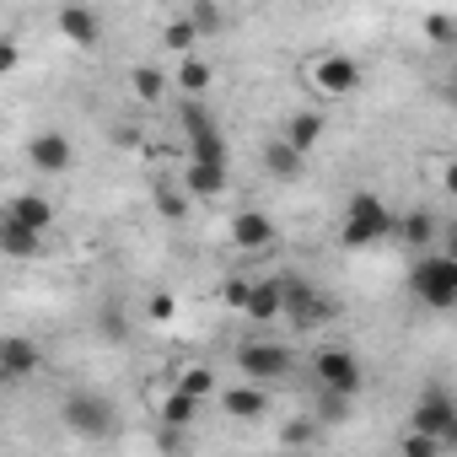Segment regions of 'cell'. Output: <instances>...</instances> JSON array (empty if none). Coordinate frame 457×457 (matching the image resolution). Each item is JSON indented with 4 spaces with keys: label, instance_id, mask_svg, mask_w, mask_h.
Listing matches in <instances>:
<instances>
[{
    "label": "cell",
    "instance_id": "cell-1",
    "mask_svg": "<svg viewBox=\"0 0 457 457\" xmlns=\"http://www.w3.org/2000/svg\"><path fill=\"white\" fill-rule=\"evenodd\" d=\"M387 232H393V210H387V199H377L371 188H355V194H350V204H345L339 248H350V253H366V248L387 243Z\"/></svg>",
    "mask_w": 457,
    "mask_h": 457
},
{
    "label": "cell",
    "instance_id": "cell-2",
    "mask_svg": "<svg viewBox=\"0 0 457 457\" xmlns=\"http://www.w3.org/2000/svg\"><path fill=\"white\" fill-rule=\"evenodd\" d=\"M409 291L430 312H452L457 307V259L446 248H425L414 259V270H409Z\"/></svg>",
    "mask_w": 457,
    "mask_h": 457
},
{
    "label": "cell",
    "instance_id": "cell-3",
    "mask_svg": "<svg viewBox=\"0 0 457 457\" xmlns=\"http://www.w3.org/2000/svg\"><path fill=\"white\" fill-rule=\"evenodd\" d=\"M280 280V318L291 323V328H323V323H334L339 318V302L334 296H323L307 275H275Z\"/></svg>",
    "mask_w": 457,
    "mask_h": 457
},
{
    "label": "cell",
    "instance_id": "cell-4",
    "mask_svg": "<svg viewBox=\"0 0 457 457\" xmlns=\"http://www.w3.org/2000/svg\"><path fill=\"white\" fill-rule=\"evenodd\" d=\"M60 420H65L76 436H87V441L113 436V403H108L103 393H71V398L60 403Z\"/></svg>",
    "mask_w": 457,
    "mask_h": 457
},
{
    "label": "cell",
    "instance_id": "cell-5",
    "mask_svg": "<svg viewBox=\"0 0 457 457\" xmlns=\"http://www.w3.org/2000/svg\"><path fill=\"white\" fill-rule=\"evenodd\" d=\"M291 366H296V355H291L286 345H275V339H248V345L237 350V371H243L248 382H280Z\"/></svg>",
    "mask_w": 457,
    "mask_h": 457
},
{
    "label": "cell",
    "instance_id": "cell-6",
    "mask_svg": "<svg viewBox=\"0 0 457 457\" xmlns=\"http://www.w3.org/2000/svg\"><path fill=\"white\" fill-rule=\"evenodd\" d=\"M414 430L436 436V441H441V452H452V446H457V403H452V393H446V387H430V393L414 403Z\"/></svg>",
    "mask_w": 457,
    "mask_h": 457
},
{
    "label": "cell",
    "instance_id": "cell-7",
    "mask_svg": "<svg viewBox=\"0 0 457 457\" xmlns=\"http://www.w3.org/2000/svg\"><path fill=\"white\" fill-rule=\"evenodd\" d=\"M312 371H318V387L323 393H339V398H355L361 382H366V371H361V361L350 350H318Z\"/></svg>",
    "mask_w": 457,
    "mask_h": 457
},
{
    "label": "cell",
    "instance_id": "cell-8",
    "mask_svg": "<svg viewBox=\"0 0 457 457\" xmlns=\"http://www.w3.org/2000/svg\"><path fill=\"white\" fill-rule=\"evenodd\" d=\"M307 81H312L323 97H350V92L361 87V65H355L350 54H318V60L307 65Z\"/></svg>",
    "mask_w": 457,
    "mask_h": 457
},
{
    "label": "cell",
    "instance_id": "cell-9",
    "mask_svg": "<svg viewBox=\"0 0 457 457\" xmlns=\"http://www.w3.org/2000/svg\"><path fill=\"white\" fill-rule=\"evenodd\" d=\"M28 162H33L38 172L60 178V172H71V167H76V145H71V135H65V129H44V135H33V140H28Z\"/></svg>",
    "mask_w": 457,
    "mask_h": 457
},
{
    "label": "cell",
    "instance_id": "cell-10",
    "mask_svg": "<svg viewBox=\"0 0 457 457\" xmlns=\"http://www.w3.org/2000/svg\"><path fill=\"white\" fill-rule=\"evenodd\" d=\"M38 366H44V355H38L33 339H22V334L0 339V382H28Z\"/></svg>",
    "mask_w": 457,
    "mask_h": 457
},
{
    "label": "cell",
    "instance_id": "cell-11",
    "mask_svg": "<svg viewBox=\"0 0 457 457\" xmlns=\"http://www.w3.org/2000/svg\"><path fill=\"white\" fill-rule=\"evenodd\" d=\"M54 22H60V38L76 44V49H97V44H103V22H97L92 6H65Z\"/></svg>",
    "mask_w": 457,
    "mask_h": 457
},
{
    "label": "cell",
    "instance_id": "cell-12",
    "mask_svg": "<svg viewBox=\"0 0 457 457\" xmlns=\"http://www.w3.org/2000/svg\"><path fill=\"white\" fill-rule=\"evenodd\" d=\"M226 183H232L226 162H194V156H188V167H183V188H188V199H215V194H226Z\"/></svg>",
    "mask_w": 457,
    "mask_h": 457
},
{
    "label": "cell",
    "instance_id": "cell-13",
    "mask_svg": "<svg viewBox=\"0 0 457 457\" xmlns=\"http://www.w3.org/2000/svg\"><path fill=\"white\" fill-rule=\"evenodd\" d=\"M237 312H243L248 323H275V318H280V280H248Z\"/></svg>",
    "mask_w": 457,
    "mask_h": 457
},
{
    "label": "cell",
    "instance_id": "cell-14",
    "mask_svg": "<svg viewBox=\"0 0 457 457\" xmlns=\"http://www.w3.org/2000/svg\"><path fill=\"white\" fill-rule=\"evenodd\" d=\"M44 248V232L38 226H28V220H17V215H0V253L6 259H33Z\"/></svg>",
    "mask_w": 457,
    "mask_h": 457
},
{
    "label": "cell",
    "instance_id": "cell-15",
    "mask_svg": "<svg viewBox=\"0 0 457 457\" xmlns=\"http://www.w3.org/2000/svg\"><path fill=\"white\" fill-rule=\"evenodd\" d=\"M232 243L248 248V253H264V248L275 243V220H270L264 210H237V220H232Z\"/></svg>",
    "mask_w": 457,
    "mask_h": 457
},
{
    "label": "cell",
    "instance_id": "cell-16",
    "mask_svg": "<svg viewBox=\"0 0 457 457\" xmlns=\"http://www.w3.org/2000/svg\"><path fill=\"white\" fill-rule=\"evenodd\" d=\"M323 135H328V113H312V108H302V113H291V119H286V135H280V140H286V145H296L302 156H312Z\"/></svg>",
    "mask_w": 457,
    "mask_h": 457
},
{
    "label": "cell",
    "instance_id": "cell-17",
    "mask_svg": "<svg viewBox=\"0 0 457 457\" xmlns=\"http://www.w3.org/2000/svg\"><path fill=\"white\" fill-rule=\"evenodd\" d=\"M220 409L232 414V420H259V414H270V393H264V387H253V382L226 387V393H220Z\"/></svg>",
    "mask_w": 457,
    "mask_h": 457
},
{
    "label": "cell",
    "instance_id": "cell-18",
    "mask_svg": "<svg viewBox=\"0 0 457 457\" xmlns=\"http://www.w3.org/2000/svg\"><path fill=\"white\" fill-rule=\"evenodd\" d=\"M302 167H307V156H302L296 145H286V140H270V145H264V172H270V178L296 183V178H302Z\"/></svg>",
    "mask_w": 457,
    "mask_h": 457
},
{
    "label": "cell",
    "instance_id": "cell-19",
    "mask_svg": "<svg viewBox=\"0 0 457 457\" xmlns=\"http://www.w3.org/2000/svg\"><path fill=\"white\" fill-rule=\"evenodd\" d=\"M129 92H135L145 108H156V103L167 97V71H156V65H129Z\"/></svg>",
    "mask_w": 457,
    "mask_h": 457
},
{
    "label": "cell",
    "instance_id": "cell-20",
    "mask_svg": "<svg viewBox=\"0 0 457 457\" xmlns=\"http://www.w3.org/2000/svg\"><path fill=\"white\" fill-rule=\"evenodd\" d=\"M6 215H17V220L38 226V232H49V220H54V204H49L44 194H17V199H6Z\"/></svg>",
    "mask_w": 457,
    "mask_h": 457
},
{
    "label": "cell",
    "instance_id": "cell-21",
    "mask_svg": "<svg viewBox=\"0 0 457 457\" xmlns=\"http://www.w3.org/2000/svg\"><path fill=\"white\" fill-rule=\"evenodd\" d=\"M156 420H162V425H172V430H183V425H194V420H199V398H188L183 387H172V393L162 398Z\"/></svg>",
    "mask_w": 457,
    "mask_h": 457
},
{
    "label": "cell",
    "instance_id": "cell-22",
    "mask_svg": "<svg viewBox=\"0 0 457 457\" xmlns=\"http://www.w3.org/2000/svg\"><path fill=\"white\" fill-rule=\"evenodd\" d=\"M398 232H403L409 248L425 253V248H436V215H430V210H409V215L398 220Z\"/></svg>",
    "mask_w": 457,
    "mask_h": 457
},
{
    "label": "cell",
    "instance_id": "cell-23",
    "mask_svg": "<svg viewBox=\"0 0 457 457\" xmlns=\"http://www.w3.org/2000/svg\"><path fill=\"white\" fill-rule=\"evenodd\" d=\"M188 156L194 162H226L232 151H226V135L210 124V129H199V135H188Z\"/></svg>",
    "mask_w": 457,
    "mask_h": 457
},
{
    "label": "cell",
    "instance_id": "cell-24",
    "mask_svg": "<svg viewBox=\"0 0 457 457\" xmlns=\"http://www.w3.org/2000/svg\"><path fill=\"white\" fill-rule=\"evenodd\" d=\"M178 87H183L188 97H204V92H210V65H204L199 54H183V65H178Z\"/></svg>",
    "mask_w": 457,
    "mask_h": 457
},
{
    "label": "cell",
    "instance_id": "cell-25",
    "mask_svg": "<svg viewBox=\"0 0 457 457\" xmlns=\"http://www.w3.org/2000/svg\"><path fill=\"white\" fill-rule=\"evenodd\" d=\"M156 215L162 220H183L188 215V188H178V183H156Z\"/></svg>",
    "mask_w": 457,
    "mask_h": 457
},
{
    "label": "cell",
    "instance_id": "cell-26",
    "mask_svg": "<svg viewBox=\"0 0 457 457\" xmlns=\"http://www.w3.org/2000/svg\"><path fill=\"white\" fill-rule=\"evenodd\" d=\"M162 44H167L172 54H194V44H199V28H194L188 17H172V22H167V33H162Z\"/></svg>",
    "mask_w": 457,
    "mask_h": 457
},
{
    "label": "cell",
    "instance_id": "cell-27",
    "mask_svg": "<svg viewBox=\"0 0 457 457\" xmlns=\"http://www.w3.org/2000/svg\"><path fill=\"white\" fill-rule=\"evenodd\" d=\"M188 22L199 28V38H210V33H220V28H226V17H220L215 0H194V6H188Z\"/></svg>",
    "mask_w": 457,
    "mask_h": 457
},
{
    "label": "cell",
    "instance_id": "cell-28",
    "mask_svg": "<svg viewBox=\"0 0 457 457\" xmlns=\"http://www.w3.org/2000/svg\"><path fill=\"white\" fill-rule=\"evenodd\" d=\"M178 387H183V393H188V398H199V403H204V398H210V393H215V377H210V371H204V366H188V371H183V377H178Z\"/></svg>",
    "mask_w": 457,
    "mask_h": 457
},
{
    "label": "cell",
    "instance_id": "cell-29",
    "mask_svg": "<svg viewBox=\"0 0 457 457\" xmlns=\"http://www.w3.org/2000/svg\"><path fill=\"white\" fill-rule=\"evenodd\" d=\"M178 124H183V135H199V129H210L215 119L204 113V103H199V97H188V103L178 108Z\"/></svg>",
    "mask_w": 457,
    "mask_h": 457
},
{
    "label": "cell",
    "instance_id": "cell-30",
    "mask_svg": "<svg viewBox=\"0 0 457 457\" xmlns=\"http://www.w3.org/2000/svg\"><path fill=\"white\" fill-rule=\"evenodd\" d=\"M398 452H403V457H441V441L425 436V430H409V436L398 441Z\"/></svg>",
    "mask_w": 457,
    "mask_h": 457
},
{
    "label": "cell",
    "instance_id": "cell-31",
    "mask_svg": "<svg viewBox=\"0 0 457 457\" xmlns=\"http://www.w3.org/2000/svg\"><path fill=\"white\" fill-rule=\"evenodd\" d=\"M425 38H430V44H452V17H446V12H430V17H425Z\"/></svg>",
    "mask_w": 457,
    "mask_h": 457
},
{
    "label": "cell",
    "instance_id": "cell-32",
    "mask_svg": "<svg viewBox=\"0 0 457 457\" xmlns=\"http://www.w3.org/2000/svg\"><path fill=\"white\" fill-rule=\"evenodd\" d=\"M17 65H22V49L12 38H0V76H17Z\"/></svg>",
    "mask_w": 457,
    "mask_h": 457
},
{
    "label": "cell",
    "instance_id": "cell-33",
    "mask_svg": "<svg viewBox=\"0 0 457 457\" xmlns=\"http://www.w3.org/2000/svg\"><path fill=\"white\" fill-rule=\"evenodd\" d=\"M103 334H108V339H129V323H124V312H108V318H103Z\"/></svg>",
    "mask_w": 457,
    "mask_h": 457
},
{
    "label": "cell",
    "instance_id": "cell-34",
    "mask_svg": "<svg viewBox=\"0 0 457 457\" xmlns=\"http://www.w3.org/2000/svg\"><path fill=\"white\" fill-rule=\"evenodd\" d=\"M172 312H178V302H172V296H151V318H156V323H167Z\"/></svg>",
    "mask_w": 457,
    "mask_h": 457
},
{
    "label": "cell",
    "instance_id": "cell-35",
    "mask_svg": "<svg viewBox=\"0 0 457 457\" xmlns=\"http://www.w3.org/2000/svg\"><path fill=\"white\" fill-rule=\"evenodd\" d=\"M243 291H248V280H226V291H220V296H226V307H232V312H237V302H243Z\"/></svg>",
    "mask_w": 457,
    "mask_h": 457
},
{
    "label": "cell",
    "instance_id": "cell-36",
    "mask_svg": "<svg viewBox=\"0 0 457 457\" xmlns=\"http://www.w3.org/2000/svg\"><path fill=\"white\" fill-rule=\"evenodd\" d=\"M286 441H291V446H302V441H312V425H291V430H286Z\"/></svg>",
    "mask_w": 457,
    "mask_h": 457
},
{
    "label": "cell",
    "instance_id": "cell-37",
    "mask_svg": "<svg viewBox=\"0 0 457 457\" xmlns=\"http://www.w3.org/2000/svg\"><path fill=\"white\" fill-rule=\"evenodd\" d=\"M0 215H6V210H0Z\"/></svg>",
    "mask_w": 457,
    "mask_h": 457
}]
</instances>
